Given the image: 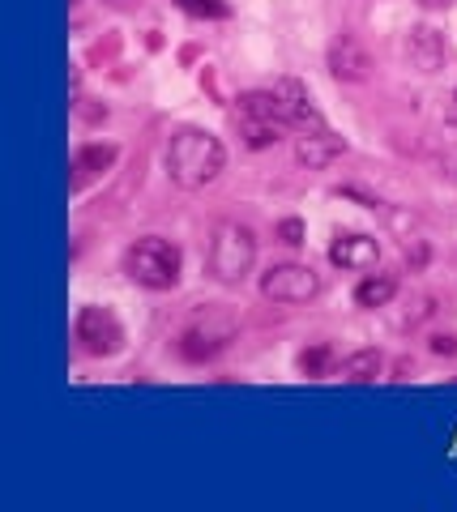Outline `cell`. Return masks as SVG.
I'll use <instances>...</instances> for the list:
<instances>
[{"label": "cell", "mask_w": 457, "mask_h": 512, "mask_svg": "<svg viewBox=\"0 0 457 512\" xmlns=\"http://www.w3.org/2000/svg\"><path fill=\"white\" fill-rule=\"evenodd\" d=\"M257 265V235L244 222H218L210 239V278L218 282H244Z\"/></svg>", "instance_id": "4"}, {"label": "cell", "mask_w": 457, "mask_h": 512, "mask_svg": "<svg viewBox=\"0 0 457 512\" xmlns=\"http://www.w3.org/2000/svg\"><path fill=\"white\" fill-rule=\"evenodd\" d=\"M436 355H457V338H432Z\"/></svg>", "instance_id": "20"}, {"label": "cell", "mask_w": 457, "mask_h": 512, "mask_svg": "<svg viewBox=\"0 0 457 512\" xmlns=\"http://www.w3.org/2000/svg\"><path fill=\"white\" fill-rule=\"evenodd\" d=\"M282 239H287V244H304V239H299V235H304V231H299V222L295 218H287V222H282Z\"/></svg>", "instance_id": "19"}, {"label": "cell", "mask_w": 457, "mask_h": 512, "mask_svg": "<svg viewBox=\"0 0 457 512\" xmlns=\"http://www.w3.org/2000/svg\"><path fill=\"white\" fill-rule=\"evenodd\" d=\"M329 261L338 269H372L381 261V244L372 235H359V231H346L329 244Z\"/></svg>", "instance_id": "9"}, {"label": "cell", "mask_w": 457, "mask_h": 512, "mask_svg": "<svg viewBox=\"0 0 457 512\" xmlns=\"http://www.w3.org/2000/svg\"><path fill=\"white\" fill-rule=\"evenodd\" d=\"M338 154H342V141L329 133V128H325V133H304L295 141V158L304 167H329Z\"/></svg>", "instance_id": "12"}, {"label": "cell", "mask_w": 457, "mask_h": 512, "mask_svg": "<svg viewBox=\"0 0 457 512\" xmlns=\"http://www.w3.org/2000/svg\"><path fill=\"white\" fill-rule=\"evenodd\" d=\"M381 367H385V359L376 355V350H359V355L342 359V380H351V384H368V380L381 376Z\"/></svg>", "instance_id": "15"}, {"label": "cell", "mask_w": 457, "mask_h": 512, "mask_svg": "<svg viewBox=\"0 0 457 512\" xmlns=\"http://www.w3.org/2000/svg\"><path fill=\"white\" fill-rule=\"evenodd\" d=\"M235 333H240V320H235V312L218 308V303H206V308H197L180 325L176 350H180L184 363H210V359H218L235 342Z\"/></svg>", "instance_id": "2"}, {"label": "cell", "mask_w": 457, "mask_h": 512, "mask_svg": "<svg viewBox=\"0 0 457 512\" xmlns=\"http://www.w3.org/2000/svg\"><path fill=\"white\" fill-rule=\"evenodd\" d=\"M180 265H184L180 248L163 235H141L124 252V274L137 286H146V291H171L180 282Z\"/></svg>", "instance_id": "3"}, {"label": "cell", "mask_w": 457, "mask_h": 512, "mask_svg": "<svg viewBox=\"0 0 457 512\" xmlns=\"http://www.w3.org/2000/svg\"><path fill=\"white\" fill-rule=\"evenodd\" d=\"M406 56H411L419 73H436L440 64H445V39L428 26H415L411 35H406Z\"/></svg>", "instance_id": "10"}, {"label": "cell", "mask_w": 457, "mask_h": 512, "mask_svg": "<svg viewBox=\"0 0 457 512\" xmlns=\"http://www.w3.org/2000/svg\"><path fill=\"white\" fill-rule=\"evenodd\" d=\"M163 163H167L171 184L193 192V188H206L218 180V171L227 167V150L206 128H176L167 141Z\"/></svg>", "instance_id": "1"}, {"label": "cell", "mask_w": 457, "mask_h": 512, "mask_svg": "<svg viewBox=\"0 0 457 512\" xmlns=\"http://www.w3.org/2000/svg\"><path fill=\"white\" fill-rule=\"evenodd\" d=\"M180 9L197 13V18H227V5H223V0H180Z\"/></svg>", "instance_id": "17"}, {"label": "cell", "mask_w": 457, "mask_h": 512, "mask_svg": "<svg viewBox=\"0 0 457 512\" xmlns=\"http://www.w3.org/2000/svg\"><path fill=\"white\" fill-rule=\"evenodd\" d=\"M73 342L94 359H112L124 350V325L116 320V312L94 308L90 303V308H82L73 316Z\"/></svg>", "instance_id": "5"}, {"label": "cell", "mask_w": 457, "mask_h": 512, "mask_svg": "<svg viewBox=\"0 0 457 512\" xmlns=\"http://www.w3.org/2000/svg\"><path fill=\"white\" fill-rule=\"evenodd\" d=\"M436 167H440V175H445V180H457V146H449L445 154H440Z\"/></svg>", "instance_id": "18"}, {"label": "cell", "mask_w": 457, "mask_h": 512, "mask_svg": "<svg viewBox=\"0 0 457 512\" xmlns=\"http://www.w3.org/2000/svg\"><path fill=\"white\" fill-rule=\"evenodd\" d=\"M261 295L270 303H308V299L321 295V274L312 265H299V261L270 265L261 274Z\"/></svg>", "instance_id": "6"}, {"label": "cell", "mask_w": 457, "mask_h": 512, "mask_svg": "<svg viewBox=\"0 0 457 512\" xmlns=\"http://www.w3.org/2000/svg\"><path fill=\"white\" fill-rule=\"evenodd\" d=\"M282 133H287V124H278V120H270V116H252V111H240V137H244L248 150L274 146Z\"/></svg>", "instance_id": "13"}, {"label": "cell", "mask_w": 457, "mask_h": 512, "mask_svg": "<svg viewBox=\"0 0 457 512\" xmlns=\"http://www.w3.org/2000/svg\"><path fill=\"white\" fill-rule=\"evenodd\" d=\"M116 146H103V141H90V146H77V154H73V192L77 188H86L94 175H103L107 167L116 163Z\"/></svg>", "instance_id": "11"}, {"label": "cell", "mask_w": 457, "mask_h": 512, "mask_svg": "<svg viewBox=\"0 0 457 512\" xmlns=\"http://www.w3.org/2000/svg\"><path fill=\"white\" fill-rule=\"evenodd\" d=\"M329 367H334V350H329L325 342H321V346H312V350H304V355H299V372H304V376H325Z\"/></svg>", "instance_id": "16"}, {"label": "cell", "mask_w": 457, "mask_h": 512, "mask_svg": "<svg viewBox=\"0 0 457 512\" xmlns=\"http://www.w3.org/2000/svg\"><path fill=\"white\" fill-rule=\"evenodd\" d=\"M329 73L342 77V82H368L372 77V56L368 47L351 39V35H338L329 43Z\"/></svg>", "instance_id": "7"}, {"label": "cell", "mask_w": 457, "mask_h": 512, "mask_svg": "<svg viewBox=\"0 0 457 512\" xmlns=\"http://www.w3.org/2000/svg\"><path fill=\"white\" fill-rule=\"evenodd\" d=\"M274 90H278V99H282V116H287V128H299V133H325V116L312 107L304 86L287 77V82H278Z\"/></svg>", "instance_id": "8"}, {"label": "cell", "mask_w": 457, "mask_h": 512, "mask_svg": "<svg viewBox=\"0 0 457 512\" xmlns=\"http://www.w3.org/2000/svg\"><path fill=\"white\" fill-rule=\"evenodd\" d=\"M398 295V278L393 274H368L355 286V303L359 308H385V303Z\"/></svg>", "instance_id": "14"}]
</instances>
